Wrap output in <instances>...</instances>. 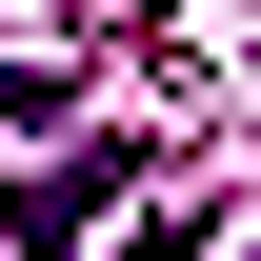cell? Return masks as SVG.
Wrapping results in <instances>:
<instances>
[{
  "instance_id": "1",
  "label": "cell",
  "mask_w": 261,
  "mask_h": 261,
  "mask_svg": "<svg viewBox=\"0 0 261 261\" xmlns=\"http://www.w3.org/2000/svg\"><path fill=\"white\" fill-rule=\"evenodd\" d=\"M121 201H141V141H81V161H40V181H20V261H61V241H100Z\"/></svg>"
}]
</instances>
